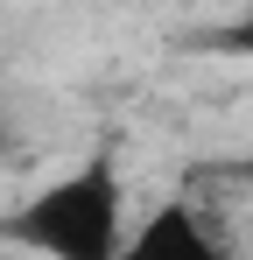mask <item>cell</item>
<instances>
[{"label":"cell","mask_w":253,"mask_h":260,"mask_svg":"<svg viewBox=\"0 0 253 260\" xmlns=\"http://www.w3.org/2000/svg\"><path fill=\"white\" fill-rule=\"evenodd\" d=\"M134 225V190L113 148H91L84 162L36 183L0 218V239L28 260H113V246Z\"/></svg>","instance_id":"cell-1"},{"label":"cell","mask_w":253,"mask_h":260,"mask_svg":"<svg viewBox=\"0 0 253 260\" xmlns=\"http://www.w3.org/2000/svg\"><path fill=\"white\" fill-rule=\"evenodd\" d=\"M113 260H239V253L225 246V232L211 225V211L169 197V204H155V211H141L126 225Z\"/></svg>","instance_id":"cell-2"},{"label":"cell","mask_w":253,"mask_h":260,"mask_svg":"<svg viewBox=\"0 0 253 260\" xmlns=\"http://www.w3.org/2000/svg\"><path fill=\"white\" fill-rule=\"evenodd\" d=\"M7 141H14V127H7V113H0V155H7Z\"/></svg>","instance_id":"cell-3"},{"label":"cell","mask_w":253,"mask_h":260,"mask_svg":"<svg viewBox=\"0 0 253 260\" xmlns=\"http://www.w3.org/2000/svg\"><path fill=\"white\" fill-rule=\"evenodd\" d=\"M239 183H253V155H246V162H239Z\"/></svg>","instance_id":"cell-4"},{"label":"cell","mask_w":253,"mask_h":260,"mask_svg":"<svg viewBox=\"0 0 253 260\" xmlns=\"http://www.w3.org/2000/svg\"><path fill=\"white\" fill-rule=\"evenodd\" d=\"M246 36H253V14H246Z\"/></svg>","instance_id":"cell-5"}]
</instances>
